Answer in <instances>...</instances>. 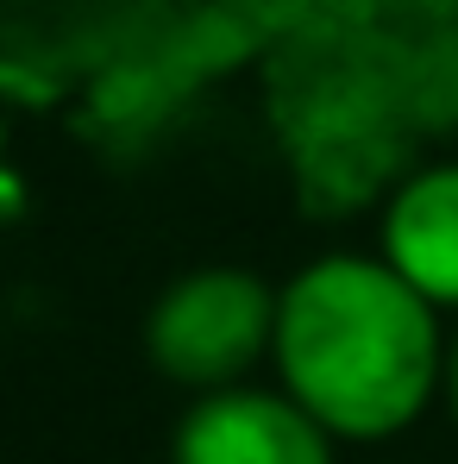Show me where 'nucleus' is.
Wrapping results in <instances>:
<instances>
[{"mask_svg":"<svg viewBox=\"0 0 458 464\" xmlns=\"http://www.w3.org/2000/svg\"><path fill=\"white\" fill-rule=\"evenodd\" d=\"M440 389H446V401H453V420H458V339L446 345V371H440Z\"/></svg>","mask_w":458,"mask_h":464,"instance_id":"nucleus-5","label":"nucleus"},{"mask_svg":"<svg viewBox=\"0 0 458 464\" xmlns=\"http://www.w3.org/2000/svg\"><path fill=\"white\" fill-rule=\"evenodd\" d=\"M270 333H277V295L251 270H195L163 289L145 345L170 383L214 395L239 389V377L270 352Z\"/></svg>","mask_w":458,"mask_h":464,"instance_id":"nucleus-2","label":"nucleus"},{"mask_svg":"<svg viewBox=\"0 0 458 464\" xmlns=\"http://www.w3.org/2000/svg\"><path fill=\"white\" fill-rule=\"evenodd\" d=\"M176 464H333V446L289 395L214 389L182 414Z\"/></svg>","mask_w":458,"mask_h":464,"instance_id":"nucleus-3","label":"nucleus"},{"mask_svg":"<svg viewBox=\"0 0 458 464\" xmlns=\"http://www.w3.org/2000/svg\"><path fill=\"white\" fill-rule=\"evenodd\" d=\"M270 358L326 440H389L440 395L446 333L383 257H320L277 295Z\"/></svg>","mask_w":458,"mask_h":464,"instance_id":"nucleus-1","label":"nucleus"},{"mask_svg":"<svg viewBox=\"0 0 458 464\" xmlns=\"http://www.w3.org/2000/svg\"><path fill=\"white\" fill-rule=\"evenodd\" d=\"M383 264L427 302L458 308V163H434L383 208Z\"/></svg>","mask_w":458,"mask_h":464,"instance_id":"nucleus-4","label":"nucleus"}]
</instances>
